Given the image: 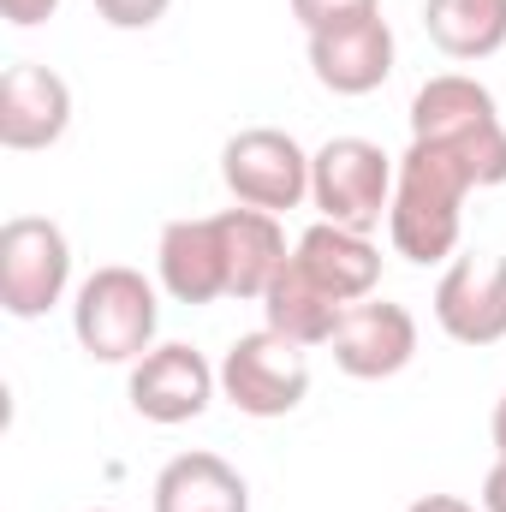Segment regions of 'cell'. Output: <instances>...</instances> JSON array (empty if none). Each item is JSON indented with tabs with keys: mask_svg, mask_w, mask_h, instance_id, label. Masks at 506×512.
Here are the masks:
<instances>
[{
	"mask_svg": "<svg viewBox=\"0 0 506 512\" xmlns=\"http://www.w3.org/2000/svg\"><path fill=\"white\" fill-rule=\"evenodd\" d=\"M477 191L471 167L447 143H417L393 167V203H387V239L417 268L447 262L465 233V197Z\"/></svg>",
	"mask_w": 506,
	"mask_h": 512,
	"instance_id": "6da1fadb",
	"label": "cell"
},
{
	"mask_svg": "<svg viewBox=\"0 0 506 512\" xmlns=\"http://www.w3.org/2000/svg\"><path fill=\"white\" fill-rule=\"evenodd\" d=\"M155 328H161V298L155 280H143V268L108 262L72 298V334L96 364H137L143 352H155Z\"/></svg>",
	"mask_w": 506,
	"mask_h": 512,
	"instance_id": "7a4b0ae2",
	"label": "cell"
},
{
	"mask_svg": "<svg viewBox=\"0 0 506 512\" xmlns=\"http://www.w3.org/2000/svg\"><path fill=\"white\" fill-rule=\"evenodd\" d=\"M393 155L370 137H328L310 155V203L322 209V221L352 227V233H376L393 203Z\"/></svg>",
	"mask_w": 506,
	"mask_h": 512,
	"instance_id": "3957f363",
	"label": "cell"
},
{
	"mask_svg": "<svg viewBox=\"0 0 506 512\" xmlns=\"http://www.w3.org/2000/svg\"><path fill=\"white\" fill-rule=\"evenodd\" d=\"M72 286V245L48 215H12L0 227V310L18 322L48 316Z\"/></svg>",
	"mask_w": 506,
	"mask_h": 512,
	"instance_id": "277c9868",
	"label": "cell"
},
{
	"mask_svg": "<svg viewBox=\"0 0 506 512\" xmlns=\"http://www.w3.org/2000/svg\"><path fill=\"white\" fill-rule=\"evenodd\" d=\"M221 179H227L233 203L286 215L310 197V149L280 126H245L221 149Z\"/></svg>",
	"mask_w": 506,
	"mask_h": 512,
	"instance_id": "5b68a950",
	"label": "cell"
},
{
	"mask_svg": "<svg viewBox=\"0 0 506 512\" xmlns=\"http://www.w3.org/2000/svg\"><path fill=\"white\" fill-rule=\"evenodd\" d=\"M310 393V358L304 346L280 340L274 328L239 334L221 358V399L245 417H286Z\"/></svg>",
	"mask_w": 506,
	"mask_h": 512,
	"instance_id": "8992f818",
	"label": "cell"
},
{
	"mask_svg": "<svg viewBox=\"0 0 506 512\" xmlns=\"http://www.w3.org/2000/svg\"><path fill=\"white\" fill-rule=\"evenodd\" d=\"M126 393H131V411H137V417L173 429V423H191V417L209 411V399L221 393V370H215L197 346L167 340V346H155V352H143V358L131 364Z\"/></svg>",
	"mask_w": 506,
	"mask_h": 512,
	"instance_id": "52a82bcc",
	"label": "cell"
},
{
	"mask_svg": "<svg viewBox=\"0 0 506 512\" xmlns=\"http://www.w3.org/2000/svg\"><path fill=\"white\" fill-rule=\"evenodd\" d=\"M328 352L352 382H387L417 358V316L393 298H358L346 304Z\"/></svg>",
	"mask_w": 506,
	"mask_h": 512,
	"instance_id": "ba28073f",
	"label": "cell"
},
{
	"mask_svg": "<svg viewBox=\"0 0 506 512\" xmlns=\"http://www.w3.org/2000/svg\"><path fill=\"white\" fill-rule=\"evenodd\" d=\"M435 322L459 346L506 340V256H453L435 280Z\"/></svg>",
	"mask_w": 506,
	"mask_h": 512,
	"instance_id": "9c48e42d",
	"label": "cell"
},
{
	"mask_svg": "<svg viewBox=\"0 0 506 512\" xmlns=\"http://www.w3.org/2000/svg\"><path fill=\"white\" fill-rule=\"evenodd\" d=\"M72 126V84L54 66L18 60L0 78V143L6 149H48Z\"/></svg>",
	"mask_w": 506,
	"mask_h": 512,
	"instance_id": "30bf717a",
	"label": "cell"
},
{
	"mask_svg": "<svg viewBox=\"0 0 506 512\" xmlns=\"http://www.w3.org/2000/svg\"><path fill=\"white\" fill-rule=\"evenodd\" d=\"M155 274H161V286H167L179 304H215V298H233L221 221H215V215L167 221V227H161V245H155Z\"/></svg>",
	"mask_w": 506,
	"mask_h": 512,
	"instance_id": "8fae6325",
	"label": "cell"
},
{
	"mask_svg": "<svg viewBox=\"0 0 506 512\" xmlns=\"http://www.w3.org/2000/svg\"><path fill=\"white\" fill-rule=\"evenodd\" d=\"M393 54H399L393 48V24L381 12L310 36V72L334 96H370V90H381L393 78Z\"/></svg>",
	"mask_w": 506,
	"mask_h": 512,
	"instance_id": "7c38bea8",
	"label": "cell"
},
{
	"mask_svg": "<svg viewBox=\"0 0 506 512\" xmlns=\"http://www.w3.org/2000/svg\"><path fill=\"white\" fill-rule=\"evenodd\" d=\"M262 304V328H274L280 340H292V346H328L334 340V328H340V316H346V304L298 262V256H286V268L268 280V292L256 298Z\"/></svg>",
	"mask_w": 506,
	"mask_h": 512,
	"instance_id": "4fadbf2b",
	"label": "cell"
},
{
	"mask_svg": "<svg viewBox=\"0 0 506 512\" xmlns=\"http://www.w3.org/2000/svg\"><path fill=\"white\" fill-rule=\"evenodd\" d=\"M489 126H501V108H495L489 84H477L465 72H441L411 96V137L417 143H465Z\"/></svg>",
	"mask_w": 506,
	"mask_h": 512,
	"instance_id": "5bb4252c",
	"label": "cell"
},
{
	"mask_svg": "<svg viewBox=\"0 0 506 512\" xmlns=\"http://www.w3.org/2000/svg\"><path fill=\"white\" fill-rule=\"evenodd\" d=\"M292 256L340 298V304H358V298H376L381 286V251L370 233H352V227H334V221H316Z\"/></svg>",
	"mask_w": 506,
	"mask_h": 512,
	"instance_id": "9a60e30c",
	"label": "cell"
},
{
	"mask_svg": "<svg viewBox=\"0 0 506 512\" xmlns=\"http://www.w3.org/2000/svg\"><path fill=\"white\" fill-rule=\"evenodd\" d=\"M155 512H251V483L221 453H179L155 477Z\"/></svg>",
	"mask_w": 506,
	"mask_h": 512,
	"instance_id": "2e32d148",
	"label": "cell"
},
{
	"mask_svg": "<svg viewBox=\"0 0 506 512\" xmlns=\"http://www.w3.org/2000/svg\"><path fill=\"white\" fill-rule=\"evenodd\" d=\"M221 245H227V280H233V298H262L268 280L286 268V233H280V215L268 209H221Z\"/></svg>",
	"mask_w": 506,
	"mask_h": 512,
	"instance_id": "e0dca14e",
	"label": "cell"
},
{
	"mask_svg": "<svg viewBox=\"0 0 506 512\" xmlns=\"http://www.w3.org/2000/svg\"><path fill=\"white\" fill-rule=\"evenodd\" d=\"M423 30L447 60H489L506 48V0H423Z\"/></svg>",
	"mask_w": 506,
	"mask_h": 512,
	"instance_id": "ac0fdd59",
	"label": "cell"
},
{
	"mask_svg": "<svg viewBox=\"0 0 506 512\" xmlns=\"http://www.w3.org/2000/svg\"><path fill=\"white\" fill-rule=\"evenodd\" d=\"M381 0H292V18L304 24V36L316 30H340V24H358V18H376Z\"/></svg>",
	"mask_w": 506,
	"mask_h": 512,
	"instance_id": "d6986e66",
	"label": "cell"
},
{
	"mask_svg": "<svg viewBox=\"0 0 506 512\" xmlns=\"http://www.w3.org/2000/svg\"><path fill=\"white\" fill-rule=\"evenodd\" d=\"M90 6H96V18L114 24V30H149V24L167 18L173 0H90Z\"/></svg>",
	"mask_w": 506,
	"mask_h": 512,
	"instance_id": "ffe728a7",
	"label": "cell"
},
{
	"mask_svg": "<svg viewBox=\"0 0 506 512\" xmlns=\"http://www.w3.org/2000/svg\"><path fill=\"white\" fill-rule=\"evenodd\" d=\"M0 12H6V24H18V30H36V24H48V18L60 12V0H0Z\"/></svg>",
	"mask_w": 506,
	"mask_h": 512,
	"instance_id": "44dd1931",
	"label": "cell"
},
{
	"mask_svg": "<svg viewBox=\"0 0 506 512\" xmlns=\"http://www.w3.org/2000/svg\"><path fill=\"white\" fill-rule=\"evenodd\" d=\"M477 501H483V512H506V459L489 465V477H483V495H477Z\"/></svg>",
	"mask_w": 506,
	"mask_h": 512,
	"instance_id": "7402d4cb",
	"label": "cell"
},
{
	"mask_svg": "<svg viewBox=\"0 0 506 512\" xmlns=\"http://www.w3.org/2000/svg\"><path fill=\"white\" fill-rule=\"evenodd\" d=\"M405 512H483V507H471V501H459V495H423V501H411Z\"/></svg>",
	"mask_w": 506,
	"mask_h": 512,
	"instance_id": "603a6c76",
	"label": "cell"
},
{
	"mask_svg": "<svg viewBox=\"0 0 506 512\" xmlns=\"http://www.w3.org/2000/svg\"><path fill=\"white\" fill-rule=\"evenodd\" d=\"M489 435H495V459H506V393L495 405V417H489Z\"/></svg>",
	"mask_w": 506,
	"mask_h": 512,
	"instance_id": "cb8c5ba5",
	"label": "cell"
},
{
	"mask_svg": "<svg viewBox=\"0 0 506 512\" xmlns=\"http://www.w3.org/2000/svg\"><path fill=\"white\" fill-rule=\"evenodd\" d=\"M96 512H108V507H96Z\"/></svg>",
	"mask_w": 506,
	"mask_h": 512,
	"instance_id": "d4e9b609",
	"label": "cell"
}]
</instances>
